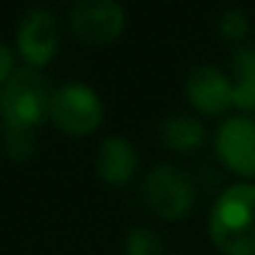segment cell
Masks as SVG:
<instances>
[{"mask_svg":"<svg viewBox=\"0 0 255 255\" xmlns=\"http://www.w3.org/2000/svg\"><path fill=\"white\" fill-rule=\"evenodd\" d=\"M208 235L223 255H255L253 180H238L220 190L208 213Z\"/></svg>","mask_w":255,"mask_h":255,"instance_id":"1","label":"cell"},{"mask_svg":"<svg viewBox=\"0 0 255 255\" xmlns=\"http://www.w3.org/2000/svg\"><path fill=\"white\" fill-rule=\"evenodd\" d=\"M50 98L53 88L43 70L20 65L8 83L0 85V115L5 130L35 133L40 125L50 123Z\"/></svg>","mask_w":255,"mask_h":255,"instance_id":"2","label":"cell"},{"mask_svg":"<svg viewBox=\"0 0 255 255\" xmlns=\"http://www.w3.org/2000/svg\"><path fill=\"white\" fill-rule=\"evenodd\" d=\"M105 118V105L100 93L83 83L68 80L53 88L50 98V125L68 138H85L100 130Z\"/></svg>","mask_w":255,"mask_h":255,"instance_id":"3","label":"cell"},{"mask_svg":"<svg viewBox=\"0 0 255 255\" xmlns=\"http://www.w3.org/2000/svg\"><path fill=\"white\" fill-rule=\"evenodd\" d=\"M143 200L148 210L160 220L178 223L193 213L198 188L183 168L173 163H158L143 178Z\"/></svg>","mask_w":255,"mask_h":255,"instance_id":"4","label":"cell"},{"mask_svg":"<svg viewBox=\"0 0 255 255\" xmlns=\"http://www.w3.org/2000/svg\"><path fill=\"white\" fill-rule=\"evenodd\" d=\"M213 150L225 170L240 180H255V115L223 118L213 133Z\"/></svg>","mask_w":255,"mask_h":255,"instance_id":"5","label":"cell"},{"mask_svg":"<svg viewBox=\"0 0 255 255\" xmlns=\"http://www.w3.org/2000/svg\"><path fill=\"white\" fill-rule=\"evenodd\" d=\"M13 45L23 65L33 70L48 68L60 48V25L48 8H30L15 25Z\"/></svg>","mask_w":255,"mask_h":255,"instance_id":"6","label":"cell"},{"mask_svg":"<svg viewBox=\"0 0 255 255\" xmlns=\"http://www.w3.org/2000/svg\"><path fill=\"white\" fill-rule=\"evenodd\" d=\"M128 23V13L115 0H83L68 10V25L73 35L85 45L115 43Z\"/></svg>","mask_w":255,"mask_h":255,"instance_id":"7","label":"cell"},{"mask_svg":"<svg viewBox=\"0 0 255 255\" xmlns=\"http://www.w3.org/2000/svg\"><path fill=\"white\" fill-rule=\"evenodd\" d=\"M185 98L198 115L220 118L233 105V78L218 65H195L185 78ZM228 118V115H225Z\"/></svg>","mask_w":255,"mask_h":255,"instance_id":"8","label":"cell"},{"mask_svg":"<svg viewBox=\"0 0 255 255\" xmlns=\"http://www.w3.org/2000/svg\"><path fill=\"white\" fill-rule=\"evenodd\" d=\"M140 170V155L125 135H105L95 148V175L108 188H125Z\"/></svg>","mask_w":255,"mask_h":255,"instance_id":"9","label":"cell"},{"mask_svg":"<svg viewBox=\"0 0 255 255\" xmlns=\"http://www.w3.org/2000/svg\"><path fill=\"white\" fill-rule=\"evenodd\" d=\"M205 138V125L193 113H170L160 123V143L173 153H195Z\"/></svg>","mask_w":255,"mask_h":255,"instance_id":"10","label":"cell"},{"mask_svg":"<svg viewBox=\"0 0 255 255\" xmlns=\"http://www.w3.org/2000/svg\"><path fill=\"white\" fill-rule=\"evenodd\" d=\"M233 105L243 115H255V45H238L230 60Z\"/></svg>","mask_w":255,"mask_h":255,"instance_id":"11","label":"cell"},{"mask_svg":"<svg viewBox=\"0 0 255 255\" xmlns=\"http://www.w3.org/2000/svg\"><path fill=\"white\" fill-rule=\"evenodd\" d=\"M123 253L125 255H165V248L155 230L133 228L123 238Z\"/></svg>","mask_w":255,"mask_h":255,"instance_id":"12","label":"cell"},{"mask_svg":"<svg viewBox=\"0 0 255 255\" xmlns=\"http://www.w3.org/2000/svg\"><path fill=\"white\" fill-rule=\"evenodd\" d=\"M218 30H220V35H223L225 40L243 45V40H245L248 33H250V18H248V13L240 10V8L225 10V13L218 18Z\"/></svg>","mask_w":255,"mask_h":255,"instance_id":"13","label":"cell"},{"mask_svg":"<svg viewBox=\"0 0 255 255\" xmlns=\"http://www.w3.org/2000/svg\"><path fill=\"white\" fill-rule=\"evenodd\" d=\"M35 150V133H25V130H5V153L15 160L23 163L33 155Z\"/></svg>","mask_w":255,"mask_h":255,"instance_id":"14","label":"cell"},{"mask_svg":"<svg viewBox=\"0 0 255 255\" xmlns=\"http://www.w3.org/2000/svg\"><path fill=\"white\" fill-rule=\"evenodd\" d=\"M18 60H20V55H18L15 45H10V43H3V45H0V85L8 83V80L20 70Z\"/></svg>","mask_w":255,"mask_h":255,"instance_id":"15","label":"cell"}]
</instances>
